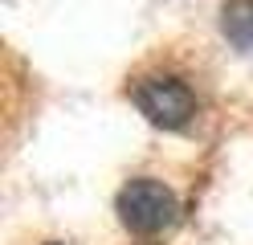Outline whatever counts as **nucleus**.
<instances>
[{
    "mask_svg": "<svg viewBox=\"0 0 253 245\" xmlns=\"http://www.w3.org/2000/svg\"><path fill=\"white\" fill-rule=\"evenodd\" d=\"M176 212H180V200H176V192H171L164 180L139 176L119 192V217L139 237L164 233V229L176 221Z\"/></svg>",
    "mask_w": 253,
    "mask_h": 245,
    "instance_id": "1",
    "label": "nucleus"
},
{
    "mask_svg": "<svg viewBox=\"0 0 253 245\" xmlns=\"http://www.w3.org/2000/svg\"><path fill=\"white\" fill-rule=\"evenodd\" d=\"M220 29L237 49H253V0H225Z\"/></svg>",
    "mask_w": 253,
    "mask_h": 245,
    "instance_id": "3",
    "label": "nucleus"
},
{
    "mask_svg": "<svg viewBox=\"0 0 253 245\" xmlns=\"http://www.w3.org/2000/svg\"><path fill=\"white\" fill-rule=\"evenodd\" d=\"M131 98H135V106L143 110L155 127H168V131L184 127L196 114V94L188 90L180 78H168V74L139 78L135 90H131Z\"/></svg>",
    "mask_w": 253,
    "mask_h": 245,
    "instance_id": "2",
    "label": "nucleus"
}]
</instances>
